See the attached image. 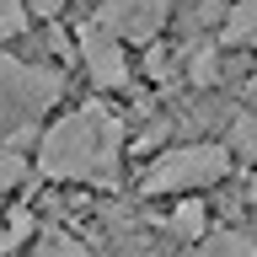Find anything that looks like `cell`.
<instances>
[{
  "label": "cell",
  "instance_id": "17",
  "mask_svg": "<svg viewBox=\"0 0 257 257\" xmlns=\"http://www.w3.org/2000/svg\"><path fill=\"white\" fill-rule=\"evenodd\" d=\"M246 198H252V204H257V172L246 177Z\"/></svg>",
  "mask_w": 257,
  "mask_h": 257
},
{
  "label": "cell",
  "instance_id": "6",
  "mask_svg": "<svg viewBox=\"0 0 257 257\" xmlns=\"http://www.w3.org/2000/svg\"><path fill=\"white\" fill-rule=\"evenodd\" d=\"M166 230H172L177 241H204L209 236V214L198 198H188V204H177L172 214H166Z\"/></svg>",
  "mask_w": 257,
  "mask_h": 257
},
{
  "label": "cell",
  "instance_id": "15",
  "mask_svg": "<svg viewBox=\"0 0 257 257\" xmlns=\"http://www.w3.org/2000/svg\"><path fill=\"white\" fill-rule=\"evenodd\" d=\"M27 11L38 16V22H54V16L64 11V0H27Z\"/></svg>",
  "mask_w": 257,
  "mask_h": 257
},
{
  "label": "cell",
  "instance_id": "5",
  "mask_svg": "<svg viewBox=\"0 0 257 257\" xmlns=\"http://www.w3.org/2000/svg\"><path fill=\"white\" fill-rule=\"evenodd\" d=\"M166 11H172V0H102V22H107L118 38H134V43L156 38Z\"/></svg>",
  "mask_w": 257,
  "mask_h": 257
},
{
  "label": "cell",
  "instance_id": "4",
  "mask_svg": "<svg viewBox=\"0 0 257 257\" xmlns=\"http://www.w3.org/2000/svg\"><path fill=\"white\" fill-rule=\"evenodd\" d=\"M59 70H43V64H27L16 54H0V96L11 102L16 112H38L59 96Z\"/></svg>",
  "mask_w": 257,
  "mask_h": 257
},
{
  "label": "cell",
  "instance_id": "8",
  "mask_svg": "<svg viewBox=\"0 0 257 257\" xmlns=\"http://www.w3.org/2000/svg\"><path fill=\"white\" fill-rule=\"evenodd\" d=\"M220 38H225V43H252L257 48V0H236V6H230Z\"/></svg>",
  "mask_w": 257,
  "mask_h": 257
},
{
  "label": "cell",
  "instance_id": "9",
  "mask_svg": "<svg viewBox=\"0 0 257 257\" xmlns=\"http://www.w3.org/2000/svg\"><path fill=\"white\" fill-rule=\"evenodd\" d=\"M32 257H86V246L70 230H43V236L32 241Z\"/></svg>",
  "mask_w": 257,
  "mask_h": 257
},
{
  "label": "cell",
  "instance_id": "1",
  "mask_svg": "<svg viewBox=\"0 0 257 257\" xmlns=\"http://www.w3.org/2000/svg\"><path fill=\"white\" fill-rule=\"evenodd\" d=\"M128 123L118 112H107L102 102L64 112L59 123L38 140V172L54 182H96L112 188L118 182V161H123Z\"/></svg>",
  "mask_w": 257,
  "mask_h": 257
},
{
  "label": "cell",
  "instance_id": "10",
  "mask_svg": "<svg viewBox=\"0 0 257 257\" xmlns=\"http://www.w3.org/2000/svg\"><path fill=\"white\" fill-rule=\"evenodd\" d=\"M27 22H32L27 0H0V38H22Z\"/></svg>",
  "mask_w": 257,
  "mask_h": 257
},
{
  "label": "cell",
  "instance_id": "3",
  "mask_svg": "<svg viewBox=\"0 0 257 257\" xmlns=\"http://www.w3.org/2000/svg\"><path fill=\"white\" fill-rule=\"evenodd\" d=\"M75 54H80V70H86V80L91 86H102V91H123L128 86V54H123V38L96 16V22H80L75 27Z\"/></svg>",
  "mask_w": 257,
  "mask_h": 257
},
{
  "label": "cell",
  "instance_id": "11",
  "mask_svg": "<svg viewBox=\"0 0 257 257\" xmlns=\"http://www.w3.org/2000/svg\"><path fill=\"white\" fill-rule=\"evenodd\" d=\"M22 177H27V161H22V150H11V145H6V150H0V198H6Z\"/></svg>",
  "mask_w": 257,
  "mask_h": 257
},
{
  "label": "cell",
  "instance_id": "13",
  "mask_svg": "<svg viewBox=\"0 0 257 257\" xmlns=\"http://www.w3.org/2000/svg\"><path fill=\"white\" fill-rule=\"evenodd\" d=\"M257 145V112H236V123H230V150H252Z\"/></svg>",
  "mask_w": 257,
  "mask_h": 257
},
{
  "label": "cell",
  "instance_id": "16",
  "mask_svg": "<svg viewBox=\"0 0 257 257\" xmlns=\"http://www.w3.org/2000/svg\"><path fill=\"white\" fill-rule=\"evenodd\" d=\"M6 118H16V107L6 102V96H0V123H6Z\"/></svg>",
  "mask_w": 257,
  "mask_h": 257
},
{
  "label": "cell",
  "instance_id": "12",
  "mask_svg": "<svg viewBox=\"0 0 257 257\" xmlns=\"http://www.w3.org/2000/svg\"><path fill=\"white\" fill-rule=\"evenodd\" d=\"M27 236H32V214H27V209H11V220H6V230H0V252L22 246Z\"/></svg>",
  "mask_w": 257,
  "mask_h": 257
},
{
  "label": "cell",
  "instance_id": "14",
  "mask_svg": "<svg viewBox=\"0 0 257 257\" xmlns=\"http://www.w3.org/2000/svg\"><path fill=\"white\" fill-rule=\"evenodd\" d=\"M214 80H220V59H214V48H198V54H193V86H214Z\"/></svg>",
  "mask_w": 257,
  "mask_h": 257
},
{
  "label": "cell",
  "instance_id": "7",
  "mask_svg": "<svg viewBox=\"0 0 257 257\" xmlns=\"http://www.w3.org/2000/svg\"><path fill=\"white\" fill-rule=\"evenodd\" d=\"M198 257H257V241L246 230H209Z\"/></svg>",
  "mask_w": 257,
  "mask_h": 257
},
{
  "label": "cell",
  "instance_id": "2",
  "mask_svg": "<svg viewBox=\"0 0 257 257\" xmlns=\"http://www.w3.org/2000/svg\"><path fill=\"white\" fill-rule=\"evenodd\" d=\"M230 177V145H172L150 161V172L140 177L145 198H161V193H198L214 188Z\"/></svg>",
  "mask_w": 257,
  "mask_h": 257
}]
</instances>
